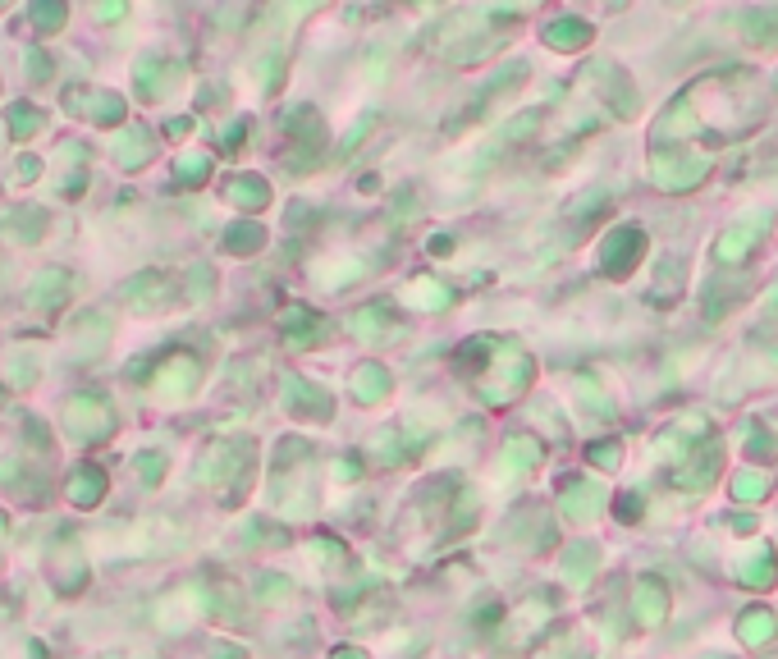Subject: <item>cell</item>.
I'll return each mask as SVG.
<instances>
[{
	"mask_svg": "<svg viewBox=\"0 0 778 659\" xmlns=\"http://www.w3.org/2000/svg\"><path fill=\"white\" fill-rule=\"evenodd\" d=\"M650 174H655V184H660L664 193H687V188L705 184V174H710V156L664 147V152L650 156Z\"/></svg>",
	"mask_w": 778,
	"mask_h": 659,
	"instance_id": "cell-2",
	"label": "cell"
},
{
	"mask_svg": "<svg viewBox=\"0 0 778 659\" xmlns=\"http://www.w3.org/2000/svg\"><path fill=\"white\" fill-rule=\"evenodd\" d=\"M10 129H14V138H33V133L42 129V115H37L33 106H19L10 115Z\"/></svg>",
	"mask_w": 778,
	"mask_h": 659,
	"instance_id": "cell-33",
	"label": "cell"
},
{
	"mask_svg": "<svg viewBox=\"0 0 778 659\" xmlns=\"http://www.w3.org/2000/svg\"><path fill=\"white\" fill-rule=\"evenodd\" d=\"M206 174H211V156H184L179 161V179H188V184L206 179Z\"/></svg>",
	"mask_w": 778,
	"mask_h": 659,
	"instance_id": "cell-37",
	"label": "cell"
},
{
	"mask_svg": "<svg viewBox=\"0 0 778 659\" xmlns=\"http://www.w3.org/2000/svg\"><path fill=\"white\" fill-rule=\"evenodd\" d=\"M197 380H202V367H197V357H188V353L165 357L161 371H156V389H161V394H170V399H184V394H193Z\"/></svg>",
	"mask_w": 778,
	"mask_h": 659,
	"instance_id": "cell-9",
	"label": "cell"
},
{
	"mask_svg": "<svg viewBox=\"0 0 778 659\" xmlns=\"http://www.w3.org/2000/svg\"><path fill=\"white\" fill-rule=\"evenodd\" d=\"M527 385H531V357L518 353V348L499 344V362H490L476 389H481V399H486V403L504 408V403H513Z\"/></svg>",
	"mask_w": 778,
	"mask_h": 659,
	"instance_id": "cell-1",
	"label": "cell"
},
{
	"mask_svg": "<svg viewBox=\"0 0 778 659\" xmlns=\"http://www.w3.org/2000/svg\"><path fill=\"white\" fill-rule=\"evenodd\" d=\"M65 495L74 499L78 508H92L101 495H106V476H101L97 467H78V472L65 481Z\"/></svg>",
	"mask_w": 778,
	"mask_h": 659,
	"instance_id": "cell-19",
	"label": "cell"
},
{
	"mask_svg": "<svg viewBox=\"0 0 778 659\" xmlns=\"http://www.w3.org/2000/svg\"><path fill=\"white\" fill-rule=\"evenodd\" d=\"M586 37H591V23L577 19V14H559V19L545 28V42H550L554 51H582Z\"/></svg>",
	"mask_w": 778,
	"mask_h": 659,
	"instance_id": "cell-16",
	"label": "cell"
},
{
	"mask_svg": "<svg viewBox=\"0 0 778 659\" xmlns=\"http://www.w3.org/2000/svg\"><path fill=\"white\" fill-rule=\"evenodd\" d=\"M646 257V234H641L637 225H618L609 229V238L600 243V271L614 275V280H623L637 261Z\"/></svg>",
	"mask_w": 778,
	"mask_h": 659,
	"instance_id": "cell-5",
	"label": "cell"
},
{
	"mask_svg": "<svg viewBox=\"0 0 778 659\" xmlns=\"http://www.w3.org/2000/svg\"><path fill=\"white\" fill-rule=\"evenodd\" d=\"M504 458L513 467H536V463H541V444H536V440H513Z\"/></svg>",
	"mask_w": 778,
	"mask_h": 659,
	"instance_id": "cell-32",
	"label": "cell"
},
{
	"mask_svg": "<svg viewBox=\"0 0 778 659\" xmlns=\"http://www.w3.org/2000/svg\"><path fill=\"white\" fill-rule=\"evenodd\" d=\"M632 614H637V623H646V627L664 623V614H669V591H664L655 577H641L637 595H632Z\"/></svg>",
	"mask_w": 778,
	"mask_h": 659,
	"instance_id": "cell-14",
	"label": "cell"
},
{
	"mask_svg": "<svg viewBox=\"0 0 778 659\" xmlns=\"http://www.w3.org/2000/svg\"><path fill=\"white\" fill-rule=\"evenodd\" d=\"M174 83H179V65H170V60H142L138 65L142 97H165Z\"/></svg>",
	"mask_w": 778,
	"mask_h": 659,
	"instance_id": "cell-18",
	"label": "cell"
},
{
	"mask_svg": "<svg viewBox=\"0 0 778 659\" xmlns=\"http://www.w3.org/2000/svg\"><path fill=\"white\" fill-rule=\"evenodd\" d=\"M403 298H408V307H422V312H440V307L454 303V293L444 289L440 280H431V275H422V280H412L408 289H403Z\"/></svg>",
	"mask_w": 778,
	"mask_h": 659,
	"instance_id": "cell-20",
	"label": "cell"
},
{
	"mask_svg": "<svg viewBox=\"0 0 778 659\" xmlns=\"http://www.w3.org/2000/svg\"><path fill=\"white\" fill-rule=\"evenodd\" d=\"M65 289H69V275L65 271H42L33 284H28V298H33L37 307H51V303H60V298H65Z\"/></svg>",
	"mask_w": 778,
	"mask_h": 659,
	"instance_id": "cell-28",
	"label": "cell"
},
{
	"mask_svg": "<svg viewBox=\"0 0 778 659\" xmlns=\"http://www.w3.org/2000/svg\"><path fill=\"white\" fill-rule=\"evenodd\" d=\"M737 577H742L751 591H769L774 586V577H778V563H774V554H756V559H746V563H737Z\"/></svg>",
	"mask_w": 778,
	"mask_h": 659,
	"instance_id": "cell-25",
	"label": "cell"
},
{
	"mask_svg": "<svg viewBox=\"0 0 778 659\" xmlns=\"http://www.w3.org/2000/svg\"><path fill=\"white\" fill-rule=\"evenodd\" d=\"M133 467H138V476L147 481V486H156L161 472H165V458L161 454H138V458H133Z\"/></svg>",
	"mask_w": 778,
	"mask_h": 659,
	"instance_id": "cell-36",
	"label": "cell"
},
{
	"mask_svg": "<svg viewBox=\"0 0 778 659\" xmlns=\"http://www.w3.org/2000/svg\"><path fill=\"white\" fill-rule=\"evenodd\" d=\"M605 504V486L600 481H573V486H563V495H559V508L568 513V518H577V522H586V518H595V508Z\"/></svg>",
	"mask_w": 778,
	"mask_h": 659,
	"instance_id": "cell-10",
	"label": "cell"
},
{
	"mask_svg": "<svg viewBox=\"0 0 778 659\" xmlns=\"http://www.w3.org/2000/svg\"><path fill=\"white\" fill-rule=\"evenodd\" d=\"M211 655H216V659H243V650H238V646H225V641H216V646H211Z\"/></svg>",
	"mask_w": 778,
	"mask_h": 659,
	"instance_id": "cell-43",
	"label": "cell"
},
{
	"mask_svg": "<svg viewBox=\"0 0 778 659\" xmlns=\"http://www.w3.org/2000/svg\"><path fill=\"white\" fill-rule=\"evenodd\" d=\"M257 595L266 605H271V600H289V577H275V573L257 577Z\"/></svg>",
	"mask_w": 778,
	"mask_h": 659,
	"instance_id": "cell-34",
	"label": "cell"
},
{
	"mask_svg": "<svg viewBox=\"0 0 778 659\" xmlns=\"http://www.w3.org/2000/svg\"><path fill=\"white\" fill-rule=\"evenodd\" d=\"M742 303V284H724V280H714L710 284V293H701V307H705V316H710V321H719V316L728 312V307H737Z\"/></svg>",
	"mask_w": 778,
	"mask_h": 659,
	"instance_id": "cell-26",
	"label": "cell"
},
{
	"mask_svg": "<svg viewBox=\"0 0 778 659\" xmlns=\"http://www.w3.org/2000/svg\"><path fill=\"white\" fill-rule=\"evenodd\" d=\"M225 197L234 206H243V211H261V206L271 202V188L261 184V179H252V174H243V179H234V184L225 188Z\"/></svg>",
	"mask_w": 778,
	"mask_h": 659,
	"instance_id": "cell-24",
	"label": "cell"
},
{
	"mask_svg": "<svg viewBox=\"0 0 778 659\" xmlns=\"http://www.w3.org/2000/svg\"><path fill=\"white\" fill-rule=\"evenodd\" d=\"M774 92H778V78H774Z\"/></svg>",
	"mask_w": 778,
	"mask_h": 659,
	"instance_id": "cell-46",
	"label": "cell"
},
{
	"mask_svg": "<svg viewBox=\"0 0 778 659\" xmlns=\"http://www.w3.org/2000/svg\"><path fill=\"white\" fill-rule=\"evenodd\" d=\"M746 454H751V458H774V454H778V444L769 440V431H765V426H751V440H746Z\"/></svg>",
	"mask_w": 778,
	"mask_h": 659,
	"instance_id": "cell-35",
	"label": "cell"
},
{
	"mask_svg": "<svg viewBox=\"0 0 778 659\" xmlns=\"http://www.w3.org/2000/svg\"><path fill=\"white\" fill-rule=\"evenodd\" d=\"M65 101L69 106H87L83 115L101 119V124H115V119L124 115V101H119L115 92H97V87H69Z\"/></svg>",
	"mask_w": 778,
	"mask_h": 659,
	"instance_id": "cell-13",
	"label": "cell"
},
{
	"mask_svg": "<svg viewBox=\"0 0 778 659\" xmlns=\"http://www.w3.org/2000/svg\"><path fill=\"white\" fill-rule=\"evenodd\" d=\"M595 568H600L595 545H573V550L563 554V577H568V582H591Z\"/></svg>",
	"mask_w": 778,
	"mask_h": 659,
	"instance_id": "cell-29",
	"label": "cell"
},
{
	"mask_svg": "<svg viewBox=\"0 0 778 659\" xmlns=\"http://www.w3.org/2000/svg\"><path fill=\"white\" fill-rule=\"evenodd\" d=\"M765 490H769L765 476H756V472H742V476H737V499H760Z\"/></svg>",
	"mask_w": 778,
	"mask_h": 659,
	"instance_id": "cell-38",
	"label": "cell"
},
{
	"mask_svg": "<svg viewBox=\"0 0 778 659\" xmlns=\"http://www.w3.org/2000/svg\"><path fill=\"white\" fill-rule=\"evenodd\" d=\"M252 472V444L248 440H225L202 458V481H238V490L248 486Z\"/></svg>",
	"mask_w": 778,
	"mask_h": 659,
	"instance_id": "cell-6",
	"label": "cell"
},
{
	"mask_svg": "<svg viewBox=\"0 0 778 659\" xmlns=\"http://www.w3.org/2000/svg\"><path fill=\"white\" fill-rule=\"evenodd\" d=\"M591 463L614 467V463H618V444H600V449H591Z\"/></svg>",
	"mask_w": 778,
	"mask_h": 659,
	"instance_id": "cell-41",
	"label": "cell"
},
{
	"mask_svg": "<svg viewBox=\"0 0 778 659\" xmlns=\"http://www.w3.org/2000/svg\"><path fill=\"white\" fill-rule=\"evenodd\" d=\"M737 632H742L746 646H765V641L778 637V618L769 614V609H746V614L737 618Z\"/></svg>",
	"mask_w": 778,
	"mask_h": 659,
	"instance_id": "cell-22",
	"label": "cell"
},
{
	"mask_svg": "<svg viewBox=\"0 0 778 659\" xmlns=\"http://www.w3.org/2000/svg\"><path fill=\"white\" fill-rule=\"evenodd\" d=\"M719 472H724V449H719V440H692L687 454L673 458V481H678L682 490H705Z\"/></svg>",
	"mask_w": 778,
	"mask_h": 659,
	"instance_id": "cell-3",
	"label": "cell"
},
{
	"mask_svg": "<svg viewBox=\"0 0 778 659\" xmlns=\"http://www.w3.org/2000/svg\"><path fill=\"white\" fill-rule=\"evenodd\" d=\"M284 394H289V412H298V417H312V422H330L335 417V399L325 389H316L312 380L289 376L284 380Z\"/></svg>",
	"mask_w": 778,
	"mask_h": 659,
	"instance_id": "cell-8",
	"label": "cell"
},
{
	"mask_svg": "<svg viewBox=\"0 0 778 659\" xmlns=\"http://www.w3.org/2000/svg\"><path fill=\"white\" fill-rule=\"evenodd\" d=\"M261 243H266V229L252 225V220H248V225H234V229L225 234V248H229V252H257Z\"/></svg>",
	"mask_w": 778,
	"mask_h": 659,
	"instance_id": "cell-31",
	"label": "cell"
},
{
	"mask_svg": "<svg viewBox=\"0 0 778 659\" xmlns=\"http://www.w3.org/2000/svg\"><path fill=\"white\" fill-rule=\"evenodd\" d=\"M618 518H623V522H637L641 518V495H623V499H618Z\"/></svg>",
	"mask_w": 778,
	"mask_h": 659,
	"instance_id": "cell-40",
	"label": "cell"
},
{
	"mask_svg": "<svg viewBox=\"0 0 778 659\" xmlns=\"http://www.w3.org/2000/svg\"><path fill=\"white\" fill-rule=\"evenodd\" d=\"M733 23L746 33V42H756V46H778V10H742Z\"/></svg>",
	"mask_w": 778,
	"mask_h": 659,
	"instance_id": "cell-17",
	"label": "cell"
},
{
	"mask_svg": "<svg viewBox=\"0 0 778 659\" xmlns=\"http://www.w3.org/2000/svg\"><path fill=\"white\" fill-rule=\"evenodd\" d=\"M412 449H408V440H399V431H380L376 440H371V458L376 463H403Z\"/></svg>",
	"mask_w": 778,
	"mask_h": 659,
	"instance_id": "cell-30",
	"label": "cell"
},
{
	"mask_svg": "<svg viewBox=\"0 0 778 659\" xmlns=\"http://www.w3.org/2000/svg\"><path fill=\"white\" fill-rule=\"evenodd\" d=\"M65 431H69V440L92 444V440H101V435L115 431V412H110L106 399L78 394V399H69V408H65Z\"/></svg>",
	"mask_w": 778,
	"mask_h": 659,
	"instance_id": "cell-4",
	"label": "cell"
},
{
	"mask_svg": "<svg viewBox=\"0 0 778 659\" xmlns=\"http://www.w3.org/2000/svg\"><path fill=\"white\" fill-rule=\"evenodd\" d=\"M33 19L42 23V28H65V5H37Z\"/></svg>",
	"mask_w": 778,
	"mask_h": 659,
	"instance_id": "cell-39",
	"label": "cell"
},
{
	"mask_svg": "<svg viewBox=\"0 0 778 659\" xmlns=\"http://www.w3.org/2000/svg\"><path fill=\"white\" fill-rule=\"evenodd\" d=\"M115 156L119 165H142L147 156H152V138H147V129H124L115 138Z\"/></svg>",
	"mask_w": 778,
	"mask_h": 659,
	"instance_id": "cell-27",
	"label": "cell"
},
{
	"mask_svg": "<svg viewBox=\"0 0 778 659\" xmlns=\"http://www.w3.org/2000/svg\"><path fill=\"white\" fill-rule=\"evenodd\" d=\"M0 536H5V518H0Z\"/></svg>",
	"mask_w": 778,
	"mask_h": 659,
	"instance_id": "cell-45",
	"label": "cell"
},
{
	"mask_svg": "<svg viewBox=\"0 0 778 659\" xmlns=\"http://www.w3.org/2000/svg\"><path fill=\"white\" fill-rule=\"evenodd\" d=\"M330 659H367V655H362V650H335Z\"/></svg>",
	"mask_w": 778,
	"mask_h": 659,
	"instance_id": "cell-44",
	"label": "cell"
},
{
	"mask_svg": "<svg viewBox=\"0 0 778 659\" xmlns=\"http://www.w3.org/2000/svg\"><path fill=\"white\" fill-rule=\"evenodd\" d=\"M765 234H769V216H746V220H737L733 229H724L719 234V243H714V257L724 261V266H737V261H746L751 252L765 243Z\"/></svg>",
	"mask_w": 778,
	"mask_h": 659,
	"instance_id": "cell-7",
	"label": "cell"
},
{
	"mask_svg": "<svg viewBox=\"0 0 778 659\" xmlns=\"http://www.w3.org/2000/svg\"><path fill=\"white\" fill-rule=\"evenodd\" d=\"M74 339L83 348H78V353L83 357H92V353H101V348H106V339H110V321L101 312H87V316H78L74 321Z\"/></svg>",
	"mask_w": 778,
	"mask_h": 659,
	"instance_id": "cell-21",
	"label": "cell"
},
{
	"mask_svg": "<svg viewBox=\"0 0 778 659\" xmlns=\"http://www.w3.org/2000/svg\"><path fill=\"white\" fill-rule=\"evenodd\" d=\"M193 289H197V298H206V289H211V271L206 266H193Z\"/></svg>",
	"mask_w": 778,
	"mask_h": 659,
	"instance_id": "cell-42",
	"label": "cell"
},
{
	"mask_svg": "<svg viewBox=\"0 0 778 659\" xmlns=\"http://www.w3.org/2000/svg\"><path fill=\"white\" fill-rule=\"evenodd\" d=\"M508 536H518L527 550H550V545L559 541V531H554V522L545 518V513H522V518L508 527Z\"/></svg>",
	"mask_w": 778,
	"mask_h": 659,
	"instance_id": "cell-15",
	"label": "cell"
},
{
	"mask_svg": "<svg viewBox=\"0 0 778 659\" xmlns=\"http://www.w3.org/2000/svg\"><path fill=\"white\" fill-rule=\"evenodd\" d=\"M389 385H394V380H389V371L376 367V362L357 367V376H353V394H357L362 403H380V399L389 394Z\"/></svg>",
	"mask_w": 778,
	"mask_h": 659,
	"instance_id": "cell-23",
	"label": "cell"
},
{
	"mask_svg": "<svg viewBox=\"0 0 778 659\" xmlns=\"http://www.w3.org/2000/svg\"><path fill=\"white\" fill-rule=\"evenodd\" d=\"M124 298H129L133 312H156V307L170 303V280H165L161 271H142L138 280L129 284V293H124Z\"/></svg>",
	"mask_w": 778,
	"mask_h": 659,
	"instance_id": "cell-12",
	"label": "cell"
},
{
	"mask_svg": "<svg viewBox=\"0 0 778 659\" xmlns=\"http://www.w3.org/2000/svg\"><path fill=\"white\" fill-rule=\"evenodd\" d=\"M403 321L389 312V303H371L362 312H353V335L362 339H399Z\"/></svg>",
	"mask_w": 778,
	"mask_h": 659,
	"instance_id": "cell-11",
	"label": "cell"
}]
</instances>
